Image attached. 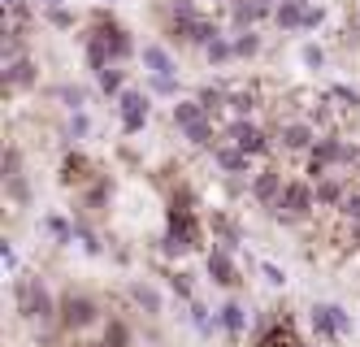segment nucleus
<instances>
[{
    "mask_svg": "<svg viewBox=\"0 0 360 347\" xmlns=\"http://www.w3.org/2000/svg\"><path fill=\"white\" fill-rule=\"evenodd\" d=\"M217 322H221V334L235 343V339H243V330H248V308H243L239 300H226V304L217 308Z\"/></svg>",
    "mask_w": 360,
    "mask_h": 347,
    "instance_id": "nucleus-20",
    "label": "nucleus"
},
{
    "mask_svg": "<svg viewBox=\"0 0 360 347\" xmlns=\"http://www.w3.org/2000/svg\"><path fill=\"white\" fill-rule=\"evenodd\" d=\"M148 87L157 92V96H174L178 100V74H165V78L161 74H148Z\"/></svg>",
    "mask_w": 360,
    "mask_h": 347,
    "instance_id": "nucleus-41",
    "label": "nucleus"
},
{
    "mask_svg": "<svg viewBox=\"0 0 360 347\" xmlns=\"http://www.w3.org/2000/svg\"><path fill=\"white\" fill-rule=\"evenodd\" d=\"M117 118H122V135H139V130L148 126V118H152V100H148V92L126 87V92L117 96Z\"/></svg>",
    "mask_w": 360,
    "mask_h": 347,
    "instance_id": "nucleus-9",
    "label": "nucleus"
},
{
    "mask_svg": "<svg viewBox=\"0 0 360 347\" xmlns=\"http://www.w3.org/2000/svg\"><path fill=\"white\" fill-rule=\"evenodd\" d=\"M39 9H44V13H53V9H61V0H39Z\"/></svg>",
    "mask_w": 360,
    "mask_h": 347,
    "instance_id": "nucleus-48",
    "label": "nucleus"
},
{
    "mask_svg": "<svg viewBox=\"0 0 360 347\" xmlns=\"http://www.w3.org/2000/svg\"><path fill=\"white\" fill-rule=\"evenodd\" d=\"M0 260H5V270H9V274L18 270V252H13V244H9V239L0 244Z\"/></svg>",
    "mask_w": 360,
    "mask_h": 347,
    "instance_id": "nucleus-47",
    "label": "nucleus"
},
{
    "mask_svg": "<svg viewBox=\"0 0 360 347\" xmlns=\"http://www.w3.org/2000/svg\"><path fill=\"white\" fill-rule=\"evenodd\" d=\"M204 57H209L213 65H226V61H239L235 57V39H226V35H217L209 48H204Z\"/></svg>",
    "mask_w": 360,
    "mask_h": 347,
    "instance_id": "nucleus-33",
    "label": "nucleus"
},
{
    "mask_svg": "<svg viewBox=\"0 0 360 347\" xmlns=\"http://www.w3.org/2000/svg\"><path fill=\"white\" fill-rule=\"evenodd\" d=\"M91 135V118L79 109V113H70V122H65V139H74V144H79V139H87Z\"/></svg>",
    "mask_w": 360,
    "mask_h": 347,
    "instance_id": "nucleus-37",
    "label": "nucleus"
},
{
    "mask_svg": "<svg viewBox=\"0 0 360 347\" xmlns=\"http://www.w3.org/2000/svg\"><path fill=\"white\" fill-rule=\"evenodd\" d=\"M213 161H217V170L230 174V178H248V174H252V156H248L243 148H235V144H217V148H213Z\"/></svg>",
    "mask_w": 360,
    "mask_h": 347,
    "instance_id": "nucleus-17",
    "label": "nucleus"
},
{
    "mask_svg": "<svg viewBox=\"0 0 360 347\" xmlns=\"http://www.w3.org/2000/svg\"><path fill=\"white\" fill-rule=\"evenodd\" d=\"M165 278H169V291H174V296L191 304V274H187V270H169Z\"/></svg>",
    "mask_w": 360,
    "mask_h": 347,
    "instance_id": "nucleus-39",
    "label": "nucleus"
},
{
    "mask_svg": "<svg viewBox=\"0 0 360 347\" xmlns=\"http://www.w3.org/2000/svg\"><path fill=\"white\" fill-rule=\"evenodd\" d=\"M209 230H213V244H221V248H230V252H239L243 230H239V222L230 217V213L213 208V213H209Z\"/></svg>",
    "mask_w": 360,
    "mask_h": 347,
    "instance_id": "nucleus-18",
    "label": "nucleus"
},
{
    "mask_svg": "<svg viewBox=\"0 0 360 347\" xmlns=\"http://www.w3.org/2000/svg\"><path fill=\"white\" fill-rule=\"evenodd\" d=\"M326 96H330V104H339L343 113H356V109H360V92H356V87H347V83H330V87H326Z\"/></svg>",
    "mask_w": 360,
    "mask_h": 347,
    "instance_id": "nucleus-29",
    "label": "nucleus"
},
{
    "mask_svg": "<svg viewBox=\"0 0 360 347\" xmlns=\"http://www.w3.org/2000/svg\"><path fill=\"white\" fill-rule=\"evenodd\" d=\"M256 52H261V35H256V26H252V31H235V57L248 61V57H256Z\"/></svg>",
    "mask_w": 360,
    "mask_h": 347,
    "instance_id": "nucleus-35",
    "label": "nucleus"
},
{
    "mask_svg": "<svg viewBox=\"0 0 360 347\" xmlns=\"http://www.w3.org/2000/svg\"><path fill=\"white\" fill-rule=\"evenodd\" d=\"M304 5H308V0H304Z\"/></svg>",
    "mask_w": 360,
    "mask_h": 347,
    "instance_id": "nucleus-50",
    "label": "nucleus"
},
{
    "mask_svg": "<svg viewBox=\"0 0 360 347\" xmlns=\"http://www.w3.org/2000/svg\"><path fill=\"white\" fill-rule=\"evenodd\" d=\"M261 104H265V92L261 87H235V92H230V113H235V118H252L256 109H261Z\"/></svg>",
    "mask_w": 360,
    "mask_h": 347,
    "instance_id": "nucleus-21",
    "label": "nucleus"
},
{
    "mask_svg": "<svg viewBox=\"0 0 360 347\" xmlns=\"http://www.w3.org/2000/svg\"><path fill=\"white\" fill-rule=\"evenodd\" d=\"M274 22L282 26V31H304L308 5H304V0H282V5H274Z\"/></svg>",
    "mask_w": 360,
    "mask_h": 347,
    "instance_id": "nucleus-22",
    "label": "nucleus"
},
{
    "mask_svg": "<svg viewBox=\"0 0 360 347\" xmlns=\"http://www.w3.org/2000/svg\"><path fill=\"white\" fill-rule=\"evenodd\" d=\"M300 61H304L308 70H321V65H326V48H321V44H304Z\"/></svg>",
    "mask_w": 360,
    "mask_h": 347,
    "instance_id": "nucleus-42",
    "label": "nucleus"
},
{
    "mask_svg": "<svg viewBox=\"0 0 360 347\" xmlns=\"http://www.w3.org/2000/svg\"><path fill=\"white\" fill-rule=\"evenodd\" d=\"M39 230L53 239L57 248H70L74 244V217H61V213H48V217L39 222Z\"/></svg>",
    "mask_w": 360,
    "mask_h": 347,
    "instance_id": "nucleus-25",
    "label": "nucleus"
},
{
    "mask_svg": "<svg viewBox=\"0 0 360 347\" xmlns=\"http://www.w3.org/2000/svg\"><path fill=\"white\" fill-rule=\"evenodd\" d=\"M139 57H143V70L148 74H178V65H174V57H169V48L165 44H143V52H139Z\"/></svg>",
    "mask_w": 360,
    "mask_h": 347,
    "instance_id": "nucleus-24",
    "label": "nucleus"
},
{
    "mask_svg": "<svg viewBox=\"0 0 360 347\" xmlns=\"http://www.w3.org/2000/svg\"><path fill=\"white\" fill-rule=\"evenodd\" d=\"M131 304L143 308L148 317H161V291L148 286V282H131Z\"/></svg>",
    "mask_w": 360,
    "mask_h": 347,
    "instance_id": "nucleus-27",
    "label": "nucleus"
},
{
    "mask_svg": "<svg viewBox=\"0 0 360 347\" xmlns=\"http://www.w3.org/2000/svg\"><path fill=\"white\" fill-rule=\"evenodd\" d=\"M321 130L308 122V118H287L278 122V139H282V152H313Z\"/></svg>",
    "mask_w": 360,
    "mask_h": 347,
    "instance_id": "nucleus-11",
    "label": "nucleus"
},
{
    "mask_svg": "<svg viewBox=\"0 0 360 347\" xmlns=\"http://www.w3.org/2000/svg\"><path fill=\"white\" fill-rule=\"evenodd\" d=\"M204 226L195 217V208H165V239H161V256H187L204 244Z\"/></svg>",
    "mask_w": 360,
    "mask_h": 347,
    "instance_id": "nucleus-2",
    "label": "nucleus"
},
{
    "mask_svg": "<svg viewBox=\"0 0 360 347\" xmlns=\"http://www.w3.org/2000/svg\"><path fill=\"white\" fill-rule=\"evenodd\" d=\"M74 347H109V343H105V339H100V343H74Z\"/></svg>",
    "mask_w": 360,
    "mask_h": 347,
    "instance_id": "nucleus-49",
    "label": "nucleus"
},
{
    "mask_svg": "<svg viewBox=\"0 0 360 347\" xmlns=\"http://www.w3.org/2000/svg\"><path fill=\"white\" fill-rule=\"evenodd\" d=\"M360 161V148L356 144H347V139H339V135H317V144H313V152H308V165H304V174H308V182H317V178H326L334 165H356Z\"/></svg>",
    "mask_w": 360,
    "mask_h": 347,
    "instance_id": "nucleus-3",
    "label": "nucleus"
},
{
    "mask_svg": "<svg viewBox=\"0 0 360 347\" xmlns=\"http://www.w3.org/2000/svg\"><path fill=\"white\" fill-rule=\"evenodd\" d=\"M48 22L61 26V31H70V26H74V13H70V9H53V13H48Z\"/></svg>",
    "mask_w": 360,
    "mask_h": 347,
    "instance_id": "nucleus-45",
    "label": "nucleus"
},
{
    "mask_svg": "<svg viewBox=\"0 0 360 347\" xmlns=\"http://www.w3.org/2000/svg\"><path fill=\"white\" fill-rule=\"evenodd\" d=\"M5 196H9V204L27 208V204H31V182H27V174H18V178H5Z\"/></svg>",
    "mask_w": 360,
    "mask_h": 347,
    "instance_id": "nucleus-34",
    "label": "nucleus"
},
{
    "mask_svg": "<svg viewBox=\"0 0 360 347\" xmlns=\"http://www.w3.org/2000/svg\"><path fill=\"white\" fill-rule=\"evenodd\" d=\"M174 126L187 135L191 148H217V126H213V113L204 109L200 100H174V109H169Z\"/></svg>",
    "mask_w": 360,
    "mask_h": 347,
    "instance_id": "nucleus-4",
    "label": "nucleus"
},
{
    "mask_svg": "<svg viewBox=\"0 0 360 347\" xmlns=\"http://www.w3.org/2000/svg\"><path fill=\"white\" fill-rule=\"evenodd\" d=\"M313 191H317V204H321V208H339V204H343V196L352 191V187H347L343 178L326 174V178H317V182H313Z\"/></svg>",
    "mask_w": 360,
    "mask_h": 347,
    "instance_id": "nucleus-23",
    "label": "nucleus"
},
{
    "mask_svg": "<svg viewBox=\"0 0 360 347\" xmlns=\"http://www.w3.org/2000/svg\"><path fill=\"white\" fill-rule=\"evenodd\" d=\"M252 347H304V343H300L295 322H291V317H282V322H269L261 334H256V343H252Z\"/></svg>",
    "mask_w": 360,
    "mask_h": 347,
    "instance_id": "nucleus-16",
    "label": "nucleus"
},
{
    "mask_svg": "<svg viewBox=\"0 0 360 347\" xmlns=\"http://www.w3.org/2000/svg\"><path fill=\"white\" fill-rule=\"evenodd\" d=\"M334 213H339V222L360 226V191H347V196H343V204L334 208Z\"/></svg>",
    "mask_w": 360,
    "mask_h": 347,
    "instance_id": "nucleus-38",
    "label": "nucleus"
},
{
    "mask_svg": "<svg viewBox=\"0 0 360 347\" xmlns=\"http://www.w3.org/2000/svg\"><path fill=\"white\" fill-rule=\"evenodd\" d=\"M39 83V65L31 57H13L5 61V92H31Z\"/></svg>",
    "mask_w": 360,
    "mask_h": 347,
    "instance_id": "nucleus-15",
    "label": "nucleus"
},
{
    "mask_svg": "<svg viewBox=\"0 0 360 347\" xmlns=\"http://www.w3.org/2000/svg\"><path fill=\"white\" fill-rule=\"evenodd\" d=\"M109 200H113V182H109L105 174H96V182H87V187H83V208L100 213Z\"/></svg>",
    "mask_w": 360,
    "mask_h": 347,
    "instance_id": "nucleus-26",
    "label": "nucleus"
},
{
    "mask_svg": "<svg viewBox=\"0 0 360 347\" xmlns=\"http://www.w3.org/2000/svg\"><path fill=\"white\" fill-rule=\"evenodd\" d=\"M100 322V304L83 291H65L61 296V308H57V330L61 334H83Z\"/></svg>",
    "mask_w": 360,
    "mask_h": 347,
    "instance_id": "nucleus-7",
    "label": "nucleus"
},
{
    "mask_svg": "<svg viewBox=\"0 0 360 347\" xmlns=\"http://www.w3.org/2000/svg\"><path fill=\"white\" fill-rule=\"evenodd\" d=\"M204 274H209V282H217V286H239L243 278H239V265H235V252H230V248H213L209 256H204Z\"/></svg>",
    "mask_w": 360,
    "mask_h": 347,
    "instance_id": "nucleus-12",
    "label": "nucleus"
},
{
    "mask_svg": "<svg viewBox=\"0 0 360 347\" xmlns=\"http://www.w3.org/2000/svg\"><path fill=\"white\" fill-rule=\"evenodd\" d=\"M57 182H61V187H79V191H83L87 182H96V165L87 161L83 152H65V156H61V174H57Z\"/></svg>",
    "mask_w": 360,
    "mask_h": 347,
    "instance_id": "nucleus-14",
    "label": "nucleus"
},
{
    "mask_svg": "<svg viewBox=\"0 0 360 347\" xmlns=\"http://www.w3.org/2000/svg\"><path fill=\"white\" fill-rule=\"evenodd\" d=\"M274 18V9L265 0H235V9H230V22H235V31H252L256 22Z\"/></svg>",
    "mask_w": 360,
    "mask_h": 347,
    "instance_id": "nucleus-19",
    "label": "nucleus"
},
{
    "mask_svg": "<svg viewBox=\"0 0 360 347\" xmlns=\"http://www.w3.org/2000/svg\"><path fill=\"white\" fill-rule=\"evenodd\" d=\"M105 343H109V347H131V326H126L122 317H109V326H105Z\"/></svg>",
    "mask_w": 360,
    "mask_h": 347,
    "instance_id": "nucleus-36",
    "label": "nucleus"
},
{
    "mask_svg": "<svg viewBox=\"0 0 360 347\" xmlns=\"http://www.w3.org/2000/svg\"><path fill=\"white\" fill-rule=\"evenodd\" d=\"M74 239H79V248L87 256H100V234L87 226V217H74Z\"/></svg>",
    "mask_w": 360,
    "mask_h": 347,
    "instance_id": "nucleus-32",
    "label": "nucleus"
},
{
    "mask_svg": "<svg viewBox=\"0 0 360 347\" xmlns=\"http://www.w3.org/2000/svg\"><path fill=\"white\" fill-rule=\"evenodd\" d=\"M83 39H96V44L113 57V65H122V61H131V57H135V39H131V31H126L122 22H113L105 9H96V13H91Z\"/></svg>",
    "mask_w": 360,
    "mask_h": 347,
    "instance_id": "nucleus-5",
    "label": "nucleus"
},
{
    "mask_svg": "<svg viewBox=\"0 0 360 347\" xmlns=\"http://www.w3.org/2000/svg\"><path fill=\"white\" fill-rule=\"evenodd\" d=\"M96 78H100V92H105V96H113V100L126 92V70H122V65H109V70H100Z\"/></svg>",
    "mask_w": 360,
    "mask_h": 347,
    "instance_id": "nucleus-31",
    "label": "nucleus"
},
{
    "mask_svg": "<svg viewBox=\"0 0 360 347\" xmlns=\"http://www.w3.org/2000/svg\"><path fill=\"white\" fill-rule=\"evenodd\" d=\"M13 308L22 322H31V326H57V308L61 300H53V291H48V282L39 274H18L13 278Z\"/></svg>",
    "mask_w": 360,
    "mask_h": 347,
    "instance_id": "nucleus-1",
    "label": "nucleus"
},
{
    "mask_svg": "<svg viewBox=\"0 0 360 347\" xmlns=\"http://www.w3.org/2000/svg\"><path fill=\"white\" fill-rule=\"evenodd\" d=\"M226 144L243 148L252 161H256V156H269V148H274V144H269V130H261L252 118H235V122H230V126H226Z\"/></svg>",
    "mask_w": 360,
    "mask_h": 347,
    "instance_id": "nucleus-10",
    "label": "nucleus"
},
{
    "mask_svg": "<svg viewBox=\"0 0 360 347\" xmlns=\"http://www.w3.org/2000/svg\"><path fill=\"white\" fill-rule=\"evenodd\" d=\"M195 100H200L204 109H209V113L217 118L221 109H230V87H217V83H204V87L195 92Z\"/></svg>",
    "mask_w": 360,
    "mask_h": 347,
    "instance_id": "nucleus-28",
    "label": "nucleus"
},
{
    "mask_svg": "<svg viewBox=\"0 0 360 347\" xmlns=\"http://www.w3.org/2000/svg\"><path fill=\"white\" fill-rule=\"evenodd\" d=\"M18 174H22V148L9 144L5 148V178H18Z\"/></svg>",
    "mask_w": 360,
    "mask_h": 347,
    "instance_id": "nucleus-43",
    "label": "nucleus"
},
{
    "mask_svg": "<svg viewBox=\"0 0 360 347\" xmlns=\"http://www.w3.org/2000/svg\"><path fill=\"white\" fill-rule=\"evenodd\" d=\"M57 100L65 104L70 113H79L83 104H87V92H83V87H70V83H65V87H57Z\"/></svg>",
    "mask_w": 360,
    "mask_h": 347,
    "instance_id": "nucleus-40",
    "label": "nucleus"
},
{
    "mask_svg": "<svg viewBox=\"0 0 360 347\" xmlns=\"http://www.w3.org/2000/svg\"><path fill=\"white\" fill-rule=\"evenodd\" d=\"M256 270H261V278H265L269 286H287V274H282L274 260H261V265H256Z\"/></svg>",
    "mask_w": 360,
    "mask_h": 347,
    "instance_id": "nucleus-44",
    "label": "nucleus"
},
{
    "mask_svg": "<svg viewBox=\"0 0 360 347\" xmlns=\"http://www.w3.org/2000/svg\"><path fill=\"white\" fill-rule=\"evenodd\" d=\"M109 5H113V0H109Z\"/></svg>",
    "mask_w": 360,
    "mask_h": 347,
    "instance_id": "nucleus-51",
    "label": "nucleus"
},
{
    "mask_svg": "<svg viewBox=\"0 0 360 347\" xmlns=\"http://www.w3.org/2000/svg\"><path fill=\"white\" fill-rule=\"evenodd\" d=\"M321 22H326V9H321V5H308V22H304V31H317Z\"/></svg>",
    "mask_w": 360,
    "mask_h": 347,
    "instance_id": "nucleus-46",
    "label": "nucleus"
},
{
    "mask_svg": "<svg viewBox=\"0 0 360 347\" xmlns=\"http://www.w3.org/2000/svg\"><path fill=\"white\" fill-rule=\"evenodd\" d=\"M282 187H287V178H282V170H274V165H265V170H256L252 174V200L261 204V208H274L278 204V196H282Z\"/></svg>",
    "mask_w": 360,
    "mask_h": 347,
    "instance_id": "nucleus-13",
    "label": "nucleus"
},
{
    "mask_svg": "<svg viewBox=\"0 0 360 347\" xmlns=\"http://www.w3.org/2000/svg\"><path fill=\"white\" fill-rule=\"evenodd\" d=\"M308 326L321 343H343L352 334V313L343 304H313L308 308Z\"/></svg>",
    "mask_w": 360,
    "mask_h": 347,
    "instance_id": "nucleus-8",
    "label": "nucleus"
},
{
    "mask_svg": "<svg viewBox=\"0 0 360 347\" xmlns=\"http://www.w3.org/2000/svg\"><path fill=\"white\" fill-rule=\"evenodd\" d=\"M313 208H321L313 182H308V178H287V187H282V196L274 204V217L278 222H308Z\"/></svg>",
    "mask_w": 360,
    "mask_h": 347,
    "instance_id": "nucleus-6",
    "label": "nucleus"
},
{
    "mask_svg": "<svg viewBox=\"0 0 360 347\" xmlns=\"http://www.w3.org/2000/svg\"><path fill=\"white\" fill-rule=\"evenodd\" d=\"M191 326L204 334V339H213V330H221V322H217V313H209L200 300H191Z\"/></svg>",
    "mask_w": 360,
    "mask_h": 347,
    "instance_id": "nucleus-30",
    "label": "nucleus"
}]
</instances>
